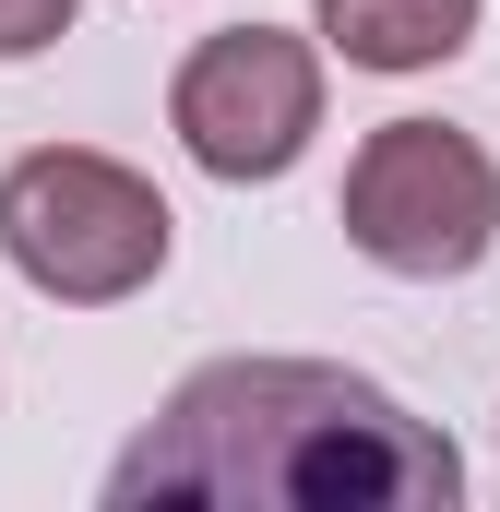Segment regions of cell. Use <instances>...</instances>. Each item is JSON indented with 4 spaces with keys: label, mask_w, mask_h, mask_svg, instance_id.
<instances>
[{
    "label": "cell",
    "mask_w": 500,
    "mask_h": 512,
    "mask_svg": "<svg viewBox=\"0 0 500 512\" xmlns=\"http://www.w3.org/2000/svg\"><path fill=\"white\" fill-rule=\"evenodd\" d=\"M167 131H179V155L203 167V179H286L298 155H310V131H322V48L310 36H286V24H227V36H203L191 60H179V84H167Z\"/></svg>",
    "instance_id": "4"
},
{
    "label": "cell",
    "mask_w": 500,
    "mask_h": 512,
    "mask_svg": "<svg viewBox=\"0 0 500 512\" xmlns=\"http://www.w3.org/2000/svg\"><path fill=\"white\" fill-rule=\"evenodd\" d=\"M120 512H453L465 453L334 358H215L143 417Z\"/></svg>",
    "instance_id": "1"
},
{
    "label": "cell",
    "mask_w": 500,
    "mask_h": 512,
    "mask_svg": "<svg viewBox=\"0 0 500 512\" xmlns=\"http://www.w3.org/2000/svg\"><path fill=\"white\" fill-rule=\"evenodd\" d=\"M477 12H489V0H322L310 36H322L346 72H441V60L477 48Z\"/></svg>",
    "instance_id": "5"
},
{
    "label": "cell",
    "mask_w": 500,
    "mask_h": 512,
    "mask_svg": "<svg viewBox=\"0 0 500 512\" xmlns=\"http://www.w3.org/2000/svg\"><path fill=\"white\" fill-rule=\"evenodd\" d=\"M179 251V215H167V191L120 167V155H96V143H36V155H12L0 167V262L36 286V298H60V310H120L143 298L155 274Z\"/></svg>",
    "instance_id": "2"
},
{
    "label": "cell",
    "mask_w": 500,
    "mask_h": 512,
    "mask_svg": "<svg viewBox=\"0 0 500 512\" xmlns=\"http://www.w3.org/2000/svg\"><path fill=\"white\" fill-rule=\"evenodd\" d=\"M500 239V167L477 131L453 120H381L346 155V251L405 274V286H441V274H477Z\"/></svg>",
    "instance_id": "3"
},
{
    "label": "cell",
    "mask_w": 500,
    "mask_h": 512,
    "mask_svg": "<svg viewBox=\"0 0 500 512\" xmlns=\"http://www.w3.org/2000/svg\"><path fill=\"white\" fill-rule=\"evenodd\" d=\"M72 12H84V0H0V60L60 48V36H72Z\"/></svg>",
    "instance_id": "6"
}]
</instances>
